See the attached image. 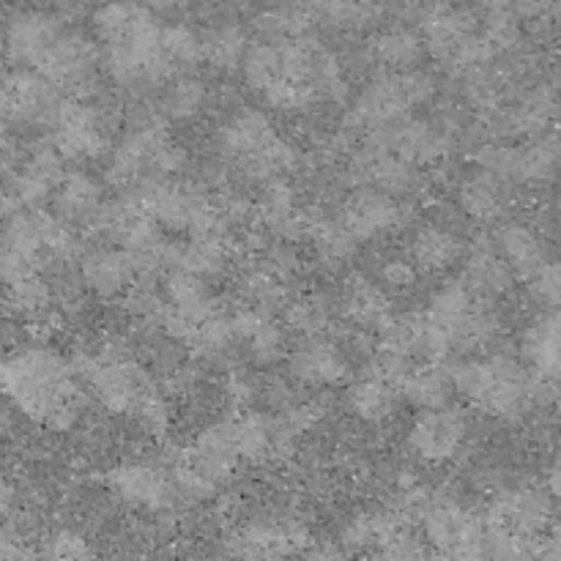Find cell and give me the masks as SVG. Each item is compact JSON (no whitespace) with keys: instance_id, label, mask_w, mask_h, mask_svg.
Returning a JSON list of instances; mask_svg holds the SVG:
<instances>
[{"instance_id":"cell-1","label":"cell","mask_w":561,"mask_h":561,"mask_svg":"<svg viewBox=\"0 0 561 561\" xmlns=\"http://www.w3.org/2000/svg\"><path fill=\"white\" fill-rule=\"evenodd\" d=\"M71 359L47 345L11 351L3 365V389L9 403L36 425H47L60 403L80 392Z\"/></svg>"},{"instance_id":"cell-2","label":"cell","mask_w":561,"mask_h":561,"mask_svg":"<svg viewBox=\"0 0 561 561\" xmlns=\"http://www.w3.org/2000/svg\"><path fill=\"white\" fill-rule=\"evenodd\" d=\"M455 389L466 403L496 420H524L535 411V370L510 354L460 362L449 367Z\"/></svg>"},{"instance_id":"cell-3","label":"cell","mask_w":561,"mask_h":561,"mask_svg":"<svg viewBox=\"0 0 561 561\" xmlns=\"http://www.w3.org/2000/svg\"><path fill=\"white\" fill-rule=\"evenodd\" d=\"M433 96H436V80L427 71L383 69L359 91L348 115V126L365 135L389 129L409 118L411 110L433 102Z\"/></svg>"},{"instance_id":"cell-4","label":"cell","mask_w":561,"mask_h":561,"mask_svg":"<svg viewBox=\"0 0 561 561\" xmlns=\"http://www.w3.org/2000/svg\"><path fill=\"white\" fill-rule=\"evenodd\" d=\"M477 162L513 186L546 184L561 173V140L553 135L524 142L493 140L477 151Z\"/></svg>"},{"instance_id":"cell-5","label":"cell","mask_w":561,"mask_h":561,"mask_svg":"<svg viewBox=\"0 0 561 561\" xmlns=\"http://www.w3.org/2000/svg\"><path fill=\"white\" fill-rule=\"evenodd\" d=\"M422 531L427 546L449 559H482L488 548L491 520L466 513L455 499L433 496L431 507L422 515Z\"/></svg>"},{"instance_id":"cell-6","label":"cell","mask_w":561,"mask_h":561,"mask_svg":"<svg viewBox=\"0 0 561 561\" xmlns=\"http://www.w3.org/2000/svg\"><path fill=\"white\" fill-rule=\"evenodd\" d=\"M66 179V157L55 142H36L27 153H20L16 168H5L3 214L22 208H42V203Z\"/></svg>"},{"instance_id":"cell-7","label":"cell","mask_w":561,"mask_h":561,"mask_svg":"<svg viewBox=\"0 0 561 561\" xmlns=\"http://www.w3.org/2000/svg\"><path fill=\"white\" fill-rule=\"evenodd\" d=\"M49 129L66 159H93L110 151V113L88 96H64Z\"/></svg>"},{"instance_id":"cell-8","label":"cell","mask_w":561,"mask_h":561,"mask_svg":"<svg viewBox=\"0 0 561 561\" xmlns=\"http://www.w3.org/2000/svg\"><path fill=\"white\" fill-rule=\"evenodd\" d=\"M277 137L279 135L268 113H263L261 107H239L219 126L217 151L222 159L239 164L250 179L266 181L263 159H266L268 148L274 146Z\"/></svg>"},{"instance_id":"cell-9","label":"cell","mask_w":561,"mask_h":561,"mask_svg":"<svg viewBox=\"0 0 561 561\" xmlns=\"http://www.w3.org/2000/svg\"><path fill=\"white\" fill-rule=\"evenodd\" d=\"M110 493L115 502L142 513H168L179 502L173 469L151 460H126L107 477Z\"/></svg>"},{"instance_id":"cell-10","label":"cell","mask_w":561,"mask_h":561,"mask_svg":"<svg viewBox=\"0 0 561 561\" xmlns=\"http://www.w3.org/2000/svg\"><path fill=\"white\" fill-rule=\"evenodd\" d=\"M99 64L102 47L96 38H88L80 31H64L36 69L44 71L64 93L91 96L99 85Z\"/></svg>"},{"instance_id":"cell-11","label":"cell","mask_w":561,"mask_h":561,"mask_svg":"<svg viewBox=\"0 0 561 561\" xmlns=\"http://www.w3.org/2000/svg\"><path fill=\"white\" fill-rule=\"evenodd\" d=\"M64 91L33 66H11L3 82L5 124H53Z\"/></svg>"},{"instance_id":"cell-12","label":"cell","mask_w":561,"mask_h":561,"mask_svg":"<svg viewBox=\"0 0 561 561\" xmlns=\"http://www.w3.org/2000/svg\"><path fill=\"white\" fill-rule=\"evenodd\" d=\"M471 436V422L463 411L453 409H427L414 420L409 431V449L431 466L453 463L466 449Z\"/></svg>"},{"instance_id":"cell-13","label":"cell","mask_w":561,"mask_h":561,"mask_svg":"<svg viewBox=\"0 0 561 561\" xmlns=\"http://www.w3.org/2000/svg\"><path fill=\"white\" fill-rule=\"evenodd\" d=\"M411 217L414 214L403 197H394L389 192L376 190V186H359L356 192H351L348 201L343 203V211H340V219L359 244L389 233V230L405 228Z\"/></svg>"},{"instance_id":"cell-14","label":"cell","mask_w":561,"mask_h":561,"mask_svg":"<svg viewBox=\"0 0 561 561\" xmlns=\"http://www.w3.org/2000/svg\"><path fill=\"white\" fill-rule=\"evenodd\" d=\"M491 524L510 526L526 537H542L557 526V499L548 488L513 485L504 488L491 502Z\"/></svg>"},{"instance_id":"cell-15","label":"cell","mask_w":561,"mask_h":561,"mask_svg":"<svg viewBox=\"0 0 561 561\" xmlns=\"http://www.w3.org/2000/svg\"><path fill=\"white\" fill-rule=\"evenodd\" d=\"M370 135L381 137L394 153H400L409 162L420 164H436L444 157H449L455 148V126L442 124V121H400V124L389 126V129L370 131Z\"/></svg>"},{"instance_id":"cell-16","label":"cell","mask_w":561,"mask_h":561,"mask_svg":"<svg viewBox=\"0 0 561 561\" xmlns=\"http://www.w3.org/2000/svg\"><path fill=\"white\" fill-rule=\"evenodd\" d=\"M236 431H239L241 458L247 463H272V460L288 458L299 438L285 414L274 416L252 409L236 416Z\"/></svg>"},{"instance_id":"cell-17","label":"cell","mask_w":561,"mask_h":561,"mask_svg":"<svg viewBox=\"0 0 561 561\" xmlns=\"http://www.w3.org/2000/svg\"><path fill=\"white\" fill-rule=\"evenodd\" d=\"M64 31V22L49 11H14L9 16V25H5V55H9L11 66H33L36 69Z\"/></svg>"},{"instance_id":"cell-18","label":"cell","mask_w":561,"mask_h":561,"mask_svg":"<svg viewBox=\"0 0 561 561\" xmlns=\"http://www.w3.org/2000/svg\"><path fill=\"white\" fill-rule=\"evenodd\" d=\"M186 463L206 474L208 480L222 485L233 477L239 469L241 447H239V431H236V420H214L203 427L195 436L190 453L184 455Z\"/></svg>"},{"instance_id":"cell-19","label":"cell","mask_w":561,"mask_h":561,"mask_svg":"<svg viewBox=\"0 0 561 561\" xmlns=\"http://www.w3.org/2000/svg\"><path fill=\"white\" fill-rule=\"evenodd\" d=\"M288 373L301 387H334L351 373V356L327 334L305 337L288 354Z\"/></svg>"},{"instance_id":"cell-20","label":"cell","mask_w":561,"mask_h":561,"mask_svg":"<svg viewBox=\"0 0 561 561\" xmlns=\"http://www.w3.org/2000/svg\"><path fill=\"white\" fill-rule=\"evenodd\" d=\"M80 274L88 290L99 299H118L135 283L140 266L124 247H96L80 255Z\"/></svg>"},{"instance_id":"cell-21","label":"cell","mask_w":561,"mask_h":561,"mask_svg":"<svg viewBox=\"0 0 561 561\" xmlns=\"http://www.w3.org/2000/svg\"><path fill=\"white\" fill-rule=\"evenodd\" d=\"M337 307L345 321L354 323L356 329H365V332L378 334L392 321V305H389L381 285L370 283V279L359 277V274L345 279L337 296Z\"/></svg>"},{"instance_id":"cell-22","label":"cell","mask_w":561,"mask_h":561,"mask_svg":"<svg viewBox=\"0 0 561 561\" xmlns=\"http://www.w3.org/2000/svg\"><path fill=\"white\" fill-rule=\"evenodd\" d=\"M482 299H485V296L477 294L466 277L447 279V283L438 285L431 294V299H427V316L453 332L455 345H458L460 351V340H463L469 323L474 321Z\"/></svg>"},{"instance_id":"cell-23","label":"cell","mask_w":561,"mask_h":561,"mask_svg":"<svg viewBox=\"0 0 561 561\" xmlns=\"http://www.w3.org/2000/svg\"><path fill=\"white\" fill-rule=\"evenodd\" d=\"M510 181L499 179L491 170L480 168L477 173L466 175L458 186V206L474 222H499L507 214L510 201Z\"/></svg>"},{"instance_id":"cell-24","label":"cell","mask_w":561,"mask_h":561,"mask_svg":"<svg viewBox=\"0 0 561 561\" xmlns=\"http://www.w3.org/2000/svg\"><path fill=\"white\" fill-rule=\"evenodd\" d=\"M463 277L469 279L471 288L480 296H485V299H504V296L513 294L515 277H518V274H515L513 266L504 261L496 241L480 239L471 244L469 252H466Z\"/></svg>"},{"instance_id":"cell-25","label":"cell","mask_w":561,"mask_h":561,"mask_svg":"<svg viewBox=\"0 0 561 561\" xmlns=\"http://www.w3.org/2000/svg\"><path fill=\"white\" fill-rule=\"evenodd\" d=\"M104 190L93 175L75 170V173H66L64 184L58 186V195H55V214L64 217L66 222L75 225V228L91 230L93 219L99 217L104 206Z\"/></svg>"},{"instance_id":"cell-26","label":"cell","mask_w":561,"mask_h":561,"mask_svg":"<svg viewBox=\"0 0 561 561\" xmlns=\"http://www.w3.org/2000/svg\"><path fill=\"white\" fill-rule=\"evenodd\" d=\"M164 296H168V305L173 307L179 316H184L186 321L203 323L206 318H211L214 312H219V301L214 296L211 285L206 277L195 272H186V268H173L164 277Z\"/></svg>"},{"instance_id":"cell-27","label":"cell","mask_w":561,"mask_h":561,"mask_svg":"<svg viewBox=\"0 0 561 561\" xmlns=\"http://www.w3.org/2000/svg\"><path fill=\"white\" fill-rule=\"evenodd\" d=\"M236 323H239L241 340L247 345V354L257 365H277L288 356V343H285V332L274 316L261 310H244L236 312Z\"/></svg>"},{"instance_id":"cell-28","label":"cell","mask_w":561,"mask_h":561,"mask_svg":"<svg viewBox=\"0 0 561 561\" xmlns=\"http://www.w3.org/2000/svg\"><path fill=\"white\" fill-rule=\"evenodd\" d=\"M241 343L244 340H241L239 323H236V312L230 316V312L219 310L203 323H197L190 348L203 365H230Z\"/></svg>"},{"instance_id":"cell-29","label":"cell","mask_w":561,"mask_h":561,"mask_svg":"<svg viewBox=\"0 0 561 561\" xmlns=\"http://www.w3.org/2000/svg\"><path fill=\"white\" fill-rule=\"evenodd\" d=\"M398 383L367 370L348 389V411L365 425H383L398 411Z\"/></svg>"},{"instance_id":"cell-30","label":"cell","mask_w":561,"mask_h":561,"mask_svg":"<svg viewBox=\"0 0 561 561\" xmlns=\"http://www.w3.org/2000/svg\"><path fill=\"white\" fill-rule=\"evenodd\" d=\"M463 257V241L449 225L427 222L411 239V261L422 272H447Z\"/></svg>"},{"instance_id":"cell-31","label":"cell","mask_w":561,"mask_h":561,"mask_svg":"<svg viewBox=\"0 0 561 561\" xmlns=\"http://www.w3.org/2000/svg\"><path fill=\"white\" fill-rule=\"evenodd\" d=\"M493 241H496V247H499V252L504 255V261H507L510 266H513V272L524 279H529L531 274H535L537 268L548 261L546 244H542V239L537 236V230L529 228V225H524V222L502 225Z\"/></svg>"},{"instance_id":"cell-32","label":"cell","mask_w":561,"mask_h":561,"mask_svg":"<svg viewBox=\"0 0 561 561\" xmlns=\"http://www.w3.org/2000/svg\"><path fill=\"white\" fill-rule=\"evenodd\" d=\"M400 394L409 400L414 409L427 411V409H447L453 405L455 389L453 381V370H444V367L433 365V367H416L414 373L400 381Z\"/></svg>"},{"instance_id":"cell-33","label":"cell","mask_w":561,"mask_h":561,"mask_svg":"<svg viewBox=\"0 0 561 561\" xmlns=\"http://www.w3.org/2000/svg\"><path fill=\"white\" fill-rule=\"evenodd\" d=\"M425 49V38L405 25H392L387 27V31L376 33V38H373L370 44L373 60L381 64L383 69L394 71L416 69V64H420Z\"/></svg>"},{"instance_id":"cell-34","label":"cell","mask_w":561,"mask_h":561,"mask_svg":"<svg viewBox=\"0 0 561 561\" xmlns=\"http://www.w3.org/2000/svg\"><path fill=\"white\" fill-rule=\"evenodd\" d=\"M239 294L247 299V307L252 310H261L274 316V312H285V307L290 305L288 299V279L279 277L274 268H268L266 263H252L239 279Z\"/></svg>"},{"instance_id":"cell-35","label":"cell","mask_w":561,"mask_h":561,"mask_svg":"<svg viewBox=\"0 0 561 561\" xmlns=\"http://www.w3.org/2000/svg\"><path fill=\"white\" fill-rule=\"evenodd\" d=\"M5 307H9V312L27 318V321L49 316V310L55 307L53 283L44 279V272H31L9 279L5 283Z\"/></svg>"},{"instance_id":"cell-36","label":"cell","mask_w":561,"mask_h":561,"mask_svg":"<svg viewBox=\"0 0 561 561\" xmlns=\"http://www.w3.org/2000/svg\"><path fill=\"white\" fill-rule=\"evenodd\" d=\"M310 241L316 247L318 261L327 268H343L356 255V247H359V241L345 228L343 219L323 217V214H318L316 222H312Z\"/></svg>"},{"instance_id":"cell-37","label":"cell","mask_w":561,"mask_h":561,"mask_svg":"<svg viewBox=\"0 0 561 561\" xmlns=\"http://www.w3.org/2000/svg\"><path fill=\"white\" fill-rule=\"evenodd\" d=\"M241 75H244L247 85L255 93H261V96H266L274 85L285 82L283 47H279V42L261 38V42L250 44L244 64H241Z\"/></svg>"},{"instance_id":"cell-38","label":"cell","mask_w":561,"mask_h":561,"mask_svg":"<svg viewBox=\"0 0 561 561\" xmlns=\"http://www.w3.org/2000/svg\"><path fill=\"white\" fill-rule=\"evenodd\" d=\"M247 49L250 47H247L244 31L233 22L214 25L203 33V60L217 71L241 69Z\"/></svg>"},{"instance_id":"cell-39","label":"cell","mask_w":561,"mask_h":561,"mask_svg":"<svg viewBox=\"0 0 561 561\" xmlns=\"http://www.w3.org/2000/svg\"><path fill=\"white\" fill-rule=\"evenodd\" d=\"M208 104V85L206 80L195 75L173 77L164 88L162 96V115L168 121H192L203 113Z\"/></svg>"},{"instance_id":"cell-40","label":"cell","mask_w":561,"mask_h":561,"mask_svg":"<svg viewBox=\"0 0 561 561\" xmlns=\"http://www.w3.org/2000/svg\"><path fill=\"white\" fill-rule=\"evenodd\" d=\"M230 239H190L181 244L179 268L214 279L228 272Z\"/></svg>"},{"instance_id":"cell-41","label":"cell","mask_w":561,"mask_h":561,"mask_svg":"<svg viewBox=\"0 0 561 561\" xmlns=\"http://www.w3.org/2000/svg\"><path fill=\"white\" fill-rule=\"evenodd\" d=\"M332 305L318 294L290 299V305L285 307V321L301 337H321V334H327L332 329Z\"/></svg>"},{"instance_id":"cell-42","label":"cell","mask_w":561,"mask_h":561,"mask_svg":"<svg viewBox=\"0 0 561 561\" xmlns=\"http://www.w3.org/2000/svg\"><path fill=\"white\" fill-rule=\"evenodd\" d=\"M121 299H124L126 316L146 323V327L157 323L162 318V312L168 310L164 288H159L157 277H151V274H137V279L129 285V290Z\"/></svg>"},{"instance_id":"cell-43","label":"cell","mask_w":561,"mask_h":561,"mask_svg":"<svg viewBox=\"0 0 561 561\" xmlns=\"http://www.w3.org/2000/svg\"><path fill=\"white\" fill-rule=\"evenodd\" d=\"M164 53L175 60L179 69H192L203 60V36H197L190 25H164L162 33Z\"/></svg>"},{"instance_id":"cell-44","label":"cell","mask_w":561,"mask_h":561,"mask_svg":"<svg viewBox=\"0 0 561 561\" xmlns=\"http://www.w3.org/2000/svg\"><path fill=\"white\" fill-rule=\"evenodd\" d=\"M131 416H135L137 427L151 433V436H164V433L170 431V422H173L168 398H164V392L159 387L151 389V392L137 403V409L131 411Z\"/></svg>"},{"instance_id":"cell-45","label":"cell","mask_w":561,"mask_h":561,"mask_svg":"<svg viewBox=\"0 0 561 561\" xmlns=\"http://www.w3.org/2000/svg\"><path fill=\"white\" fill-rule=\"evenodd\" d=\"M225 398L233 409L250 411L263 400V381L247 367H230L225 378Z\"/></svg>"},{"instance_id":"cell-46","label":"cell","mask_w":561,"mask_h":561,"mask_svg":"<svg viewBox=\"0 0 561 561\" xmlns=\"http://www.w3.org/2000/svg\"><path fill=\"white\" fill-rule=\"evenodd\" d=\"M42 557L53 561H82L93 557V546L77 529H55L44 542Z\"/></svg>"},{"instance_id":"cell-47","label":"cell","mask_w":561,"mask_h":561,"mask_svg":"<svg viewBox=\"0 0 561 561\" xmlns=\"http://www.w3.org/2000/svg\"><path fill=\"white\" fill-rule=\"evenodd\" d=\"M529 294L537 307L553 310L561 307V261H546L529 277Z\"/></svg>"},{"instance_id":"cell-48","label":"cell","mask_w":561,"mask_h":561,"mask_svg":"<svg viewBox=\"0 0 561 561\" xmlns=\"http://www.w3.org/2000/svg\"><path fill=\"white\" fill-rule=\"evenodd\" d=\"M427 548H431L427 540L414 535L409 524H400L398 529H392L383 537V542L376 548V553L383 559H422L427 557Z\"/></svg>"},{"instance_id":"cell-49","label":"cell","mask_w":561,"mask_h":561,"mask_svg":"<svg viewBox=\"0 0 561 561\" xmlns=\"http://www.w3.org/2000/svg\"><path fill=\"white\" fill-rule=\"evenodd\" d=\"M416 268H420V266H416L414 261H389V263H383V268H381L383 288L394 290V294H398V290L414 288Z\"/></svg>"},{"instance_id":"cell-50","label":"cell","mask_w":561,"mask_h":561,"mask_svg":"<svg viewBox=\"0 0 561 561\" xmlns=\"http://www.w3.org/2000/svg\"><path fill=\"white\" fill-rule=\"evenodd\" d=\"M537 557L540 559H561V524L553 526L548 535L537 540Z\"/></svg>"},{"instance_id":"cell-51","label":"cell","mask_w":561,"mask_h":561,"mask_svg":"<svg viewBox=\"0 0 561 561\" xmlns=\"http://www.w3.org/2000/svg\"><path fill=\"white\" fill-rule=\"evenodd\" d=\"M546 488L551 491V496L557 499V504L561 507V455L548 463L546 469Z\"/></svg>"},{"instance_id":"cell-52","label":"cell","mask_w":561,"mask_h":561,"mask_svg":"<svg viewBox=\"0 0 561 561\" xmlns=\"http://www.w3.org/2000/svg\"><path fill=\"white\" fill-rule=\"evenodd\" d=\"M345 548H337V546H310L305 551V557H316V559H334V557H343Z\"/></svg>"},{"instance_id":"cell-53","label":"cell","mask_w":561,"mask_h":561,"mask_svg":"<svg viewBox=\"0 0 561 561\" xmlns=\"http://www.w3.org/2000/svg\"><path fill=\"white\" fill-rule=\"evenodd\" d=\"M142 5H148V9H153V11H168V9H173V5H179L181 0H140Z\"/></svg>"},{"instance_id":"cell-54","label":"cell","mask_w":561,"mask_h":561,"mask_svg":"<svg viewBox=\"0 0 561 561\" xmlns=\"http://www.w3.org/2000/svg\"><path fill=\"white\" fill-rule=\"evenodd\" d=\"M82 3H102V0H82Z\"/></svg>"}]
</instances>
